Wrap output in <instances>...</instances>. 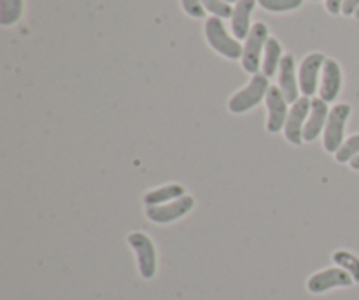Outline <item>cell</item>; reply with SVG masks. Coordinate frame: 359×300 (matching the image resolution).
I'll list each match as a JSON object with an SVG mask.
<instances>
[{"instance_id": "5bb4252c", "label": "cell", "mask_w": 359, "mask_h": 300, "mask_svg": "<svg viewBox=\"0 0 359 300\" xmlns=\"http://www.w3.org/2000/svg\"><path fill=\"white\" fill-rule=\"evenodd\" d=\"M256 2L258 0H238L237 7L233 11V16H231V30L233 35L242 41V39L249 37V32H251V14L255 11Z\"/></svg>"}, {"instance_id": "44dd1931", "label": "cell", "mask_w": 359, "mask_h": 300, "mask_svg": "<svg viewBox=\"0 0 359 300\" xmlns=\"http://www.w3.org/2000/svg\"><path fill=\"white\" fill-rule=\"evenodd\" d=\"M202 6L205 7V11H209L210 14H214L216 18H221V20H226V18L233 16V7L230 6L224 0H202Z\"/></svg>"}, {"instance_id": "8fae6325", "label": "cell", "mask_w": 359, "mask_h": 300, "mask_svg": "<svg viewBox=\"0 0 359 300\" xmlns=\"http://www.w3.org/2000/svg\"><path fill=\"white\" fill-rule=\"evenodd\" d=\"M279 88L283 91L284 98L287 104H294L298 100V93H300V83L297 81V67H294V56L284 55L279 65Z\"/></svg>"}, {"instance_id": "4316f807", "label": "cell", "mask_w": 359, "mask_h": 300, "mask_svg": "<svg viewBox=\"0 0 359 300\" xmlns=\"http://www.w3.org/2000/svg\"><path fill=\"white\" fill-rule=\"evenodd\" d=\"M356 16H358V18H359V9H358V11H356Z\"/></svg>"}, {"instance_id": "ac0fdd59", "label": "cell", "mask_w": 359, "mask_h": 300, "mask_svg": "<svg viewBox=\"0 0 359 300\" xmlns=\"http://www.w3.org/2000/svg\"><path fill=\"white\" fill-rule=\"evenodd\" d=\"M333 262L342 267L344 270H347L353 276L354 283H359V259L354 253L346 252V249L335 252L333 253Z\"/></svg>"}, {"instance_id": "d4e9b609", "label": "cell", "mask_w": 359, "mask_h": 300, "mask_svg": "<svg viewBox=\"0 0 359 300\" xmlns=\"http://www.w3.org/2000/svg\"><path fill=\"white\" fill-rule=\"evenodd\" d=\"M351 167H353L354 171H359V155L356 158H353V160H351Z\"/></svg>"}, {"instance_id": "cb8c5ba5", "label": "cell", "mask_w": 359, "mask_h": 300, "mask_svg": "<svg viewBox=\"0 0 359 300\" xmlns=\"http://www.w3.org/2000/svg\"><path fill=\"white\" fill-rule=\"evenodd\" d=\"M344 2H346V0H326V9L337 16V14L342 13Z\"/></svg>"}, {"instance_id": "30bf717a", "label": "cell", "mask_w": 359, "mask_h": 300, "mask_svg": "<svg viewBox=\"0 0 359 300\" xmlns=\"http://www.w3.org/2000/svg\"><path fill=\"white\" fill-rule=\"evenodd\" d=\"M325 62L326 56L321 53H312L304 58L300 65V77H298L300 91L304 93V97H312L318 91V76L319 70L325 67Z\"/></svg>"}, {"instance_id": "3957f363", "label": "cell", "mask_w": 359, "mask_h": 300, "mask_svg": "<svg viewBox=\"0 0 359 300\" xmlns=\"http://www.w3.org/2000/svg\"><path fill=\"white\" fill-rule=\"evenodd\" d=\"M128 244L132 246V249L137 255L140 276H142L144 280L154 278L158 269V256L156 248H154L149 235H146L144 232H132V234L128 235Z\"/></svg>"}, {"instance_id": "603a6c76", "label": "cell", "mask_w": 359, "mask_h": 300, "mask_svg": "<svg viewBox=\"0 0 359 300\" xmlns=\"http://www.w3.org/2000/svg\"><path fill=\"white\" fill-rule=\"evenodd\" d=\"M358 9H359V0H346L342 6V14H346V16H353V14H356Z\"/></svg>"}, {"instance_id": "7c38bea8", "label": "cell", "mask_w": 359, "mask_h": 300, "mask_svg": "<svg viewBox=\"0 0 359 300\" xmlns=\"http://www.w3.org/2000/svg\"><path fill=\"white\" fill-rule=\"evenodd\" d=\"M340 90H342V69L337 60L326 58L325 67H323L321 88H319L321 98L325 102L337 100Z\"/></svg>"}, {"instance_id": "484cf974", "label": "cell", "mask_w": 359, "mask_h": 300, "mask_svg": "<svg viewBox=\"0 0 359 300\" xmlns=\"http://www.w3.org/2000/svg\"><path fill=\"white\" fill-rule=\"evenodd\" d=\"M224 2H228V4H233V2H238V0H224Z\"/></svg>"}, {"instance_id": "7a4b0ae2", "label": "cell", "mask_w": 359, "mask_h": 300, "mask_svg": "<svg viewBox=\"0 0 359 300\" xmlns=\"http://www.w3.org/2000/svg\"><path fill=\"white\" fill-rule=\"evenodd\" d=\"M205 37L207 42H209L219 55H223L224 58L238 60L244 55V48L241 46L238 39H233L228 34L221 18L212 16L207 20Z\"/></svg>"}, {"instance_id": "4fadbf2b", "label": "cell", "mask_w": 359, "mask_h": 300, "mask_svg": "<svg viewBox=\"0 0 359 300\" xmlns=\"http://www.w3.org/2000/svg\"><path fill=\"white\" fill-rule=\"evenodd\" d=\"M328 102H325L323 98H314L312 100L311 115H309V119L304 129V143H312V141H316L321 136L323 129H326V123H328Z\"/></svg>"}, {"instance_id": "9c48e42d", "label": "cell", "mask_w": 359, "mask_h": 300, "mask_svg": "<svg viewBox=\"0 0 359 300\" xmlns=\"http://www.w3.org/2000/svg\"><path fill=\"white\" fill-rule=\"evenodd\" d=\"M266 130L270 133H279L286 126V119L290 111H287V100L284 98L283 91L279 86H270L266 93Z\"/></svg>"}, {"instance_id": "83f0119b", "label": "cell", "mask_w": 359, "mask_h": 300, "mask_svg": "<svg viewBox=\"0 0 359 300\" xmlns=\"http://www.w3.org/2000/svg\"><path fill=\"white\" fill-rule=\"evenodd\" d=\"M314 2H318V0H314Z\"/></svg>"}, {"instance_id": "277c9868", "label": "cell", "mask_w": 359, "mask_h": 300, "mask_svg": "<svg viewBox=\"0 0 359 300\" xmlns=\"http://www.w3.org/2000/svg\"><path fill=\"white\" fill-rule=\"evenodd\" d=\"M266 41H269V28L265 23H255L252 25L249 37L245 39L244 55H242V65L244 70L249 74H258L259 67H262V51L265 48Z\"/></svg>"}, {"instance_id": "d6986e66", "label": "cell", "mask_w": 359, "mask_h": 300, "mask_svg": "<svg viewBox=\"0 0 359 300\" xmlns=\"http://www.w3.org/2000/svg\"><path fill=\"white\" fill-rule=\"evenodd\" d=\"M359 155V133L356 136H351L349 139L344 141V144L340 146V150L335 153V158L339 164H347L353 158H356Z\"/></svg>"}, {"instance_id": "6da1fadb", "label": "cell", "mask_w": 359, "mask_h": 300, "mask_svg": "<svg viewBox=\"0 0 359 300\" xmlns=\"http://www.w3.org/2000/svg\"><path fill=\"white\" fill-rule=\"evenodd\" d=\"M269 90H270L269 77H266L265 74H259V72L255 74L252 79L249 81L248 86L230 98V102H228V109H230L233 115H244V112L251 111L252 107H256L263 98H266Z\"/></svg>"}, {"instance_id": "7402d4cb", "label": "cell", "mask_w": 359, "mask_h": 300, "mask_svg": "<svg viewBox=\"0 0 359 300\" xmlns=\"http://www.w3.org/2000/svg\"><path fill=\"white\" fill-rule=\"evenodd\" d=\"M182 7L191 18H203L205 16V7L202 6V0H181Z\"/></svg>"}, {"instance_id": "ffe728a7", "label": "cell", "mask_w": 359, "mask_h": 300, "mask_svg": "<svg viewBox=\"0 0 359 300\" xmlns=\"http://www.w3.org/2000/svg\"><path fill=\"white\" fill-rule=\"evenodd\" d=\"M259 6L265 11H272V13H287V11H294L304 4V0H258Z\"/></svg>"}, {"instance_id": "8992f818", "label": "cell", "mask_w": 359, "mask_h": 300, "mask_svg": "<svg viewBox=\"0 0 359 300\" xmlns=\"http://www.w3.org/2000/svg\"><path fill=\"white\" fill-rule=\"evenodd\" d=\"M195 207V199L191 195H184L174 202L163 204V206H149L146 207L147 220L158 225H168L172 221H177L184 218L189 211Z\"/></svg>"}, {"instance_id": "5b68a950", "label": "cell", "mask_w": 359, "mask_h": 300, "mask_svg": "<svg viewBox=\"0 0 359 300\" xmlns=\"http://www.w3.org/2000/svg\"><path fill=\"white\" fill-rule=\"evenodd\" d=\"M351 116L349 104H337L330 111L328 123L325 129V137H323V146L328 153H337L344 144V132H346V123Z\"/></svg>"}, {"instance_id": "ba28073f", "label": "cell", "mask_w": 359, "mask_h": 300, "mask_svg": "<svg viewBox=\"0 0 359 300\" xmlns=\"http://www.w3.org/2000/svg\"><path fill=\"white\" fill-rule=\"evenodd\" d=\"M354 280L347 270L342 267H332V269H325L321 273H316L311 280L307 281V288L311 294L319 295L325 292L333 290V288H347L353 287Z\"/></svg>"}, {"instance_id": "2e32d148", "label": "cell", "mask_w": 359, "mask_h": 300, "mask_svg": "<svg viewBox=\"0 0 359 300\" xmlns=\"http://www.w3.org/2000/svg\"><path fill=\"white\" fill-rule=\"evenodd\" d=\"M280 60H283V46L276 37H269L265 44V58H263V74L269 79L276 76V72L279 70Z\"/></svg>"}, {"instance_id": "e0dca14e", "label": "cell", "mask_w": 359, "mask_h": 300, "mask_svg": "<svg viewBox=\"0 0 359 300\" xmlns=\"http://www.w3.org/2000/svg\"><path fill=\"white\" fill-rule=\"evenodd\" d=\"M23 14V0H0V25L11 27Z\"/></svg>"}, {"instance_id": "9a60e30c", "label": "cell", "mask_w": 359, "mask_h": 300, "mask_svg": "<svg viewBox=\"0 0 359 300\" xmlns=\"http://www.w3.org/2000/svg\"><path fill=\"white\" fill-rule=\"evenodd\" d=\"M186 195V190L182 185H177V183H172V185L161 186L158 190H151L144 195V204L146 207L149 206H163V204L174 202V200L181 199V197Z\"/></svg>"}, {"instance_id": "52a82bcc", "label": "cell", "mask_w": 359, "mask_h": 300, "mask_svg": "<svg viewBox=\"0 0 359 300\" xmlns=\"http://www.w3.org/2000/svg\"><path fill=\"white\" fill-rule=\"evenodd\" d=\"M311 107L312 100L309 97L298 98L293 104L290 115H287L286 126H284V136H286L287 143L294 144V146L304 144V129L309 119V115H311Z\"/></svg>"}]
</instances>
